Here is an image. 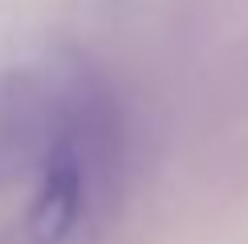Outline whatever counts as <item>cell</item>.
I'll return each mask as SVG.
<instances>
[{"label":"cell","mask_w":248,"mask_h":244,"mask_svg":"<svg viewBox=\"0 0 248 244\" xmlns=\"http://www.w3.org/2000/svg\"><path fill=\"white\" fill-rule=\"evenodd\" d=\"M90 122L81 126L78 118H65L53 126L45 142L37 171V191L29 208V232L41 244H57L78 228L90 196V175H94V155H90Z\"/></svg>","instance_id":"cell-1"}]
</instances>
